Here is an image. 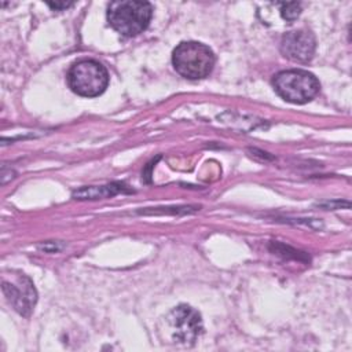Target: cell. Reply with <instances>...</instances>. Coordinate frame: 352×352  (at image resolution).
I'll list each match as a JSON object with an SVG mask.
<instances>
[{
    "mask_svg": "<svg viewBox=\"0 0 352 352\" xmlns=\"http://www.w3.org/2000/svg\"><path fill=\"white\" fill-rule=\"evenodd\" d=\"M274 88L280 98L290 103L302 104L314 99L320 88L318 78L301 69L283 70L274 77Z\"/></svg>",
    "mask_w": 352,
    "mask_h": 352,
    "instance_id": "cell-3",
    "label": "cell"
},
{
    "mask_svg": "<svg viewBox=\"0 0 352 352\" xmlns=\"http://www.w3.org/2000/svg\"><path fill=\"white\" fill-rule=\"evenodd\" d=\"M166 323L172 340L184 345H191L202 333L201 315L188 305H179L169 312Z\"/></svg>",
    "mask_w": 352,
    "mask_h": 352,
    "instance_id": "cell-5",
    "label": "cell"
},
{
    "mask_svg": "<svg viewBox=\"0 0 352 352\" xmlns=\"http://www.w3.org/2000/svg\"><path fill=\"white\" fill-rule=\"evenodd\" d=\"M67 84L77 95L95 98L106 89L109 74L102 63L94 59H81L69 69Z\"/></svg>",
    "mask_w": 352,
    "mask_h": 352,
    "instance_id": "cell-4",
    "label": "cell"
},
{
    "mask_svg": "<svg viewBox=\"0 0 352 352\" xmlns=\"http://www.w3.org/2000/svg\"><path fill=\"white\" fill-rule=\"evenodd\" d=\"M153 7L148 1L120 0L111 1L107 8V21L114 30L125 37L142 33L150 23Z\"/></svg>",
    "mask_w": 352,
    "mask_h": 352,
    "instance_id": "cell-1",
    "label": "cell"
},
{
    "mask_svg": "<svg viewBox=\"0 0 352 352\" xmlns=\"http://www.w3.org/2000/svg\"><path fill=\"white\" fill-rule=\"evenodd\" d=\"M3 293L16 312L23 316L30 315L37 300V293L29 278L22 275L16 278V282L11 283L3 280Z\"/></svg>",
    "mask_w": 352,
    "mask_h": 352,
    "instance_id": "cell-7",
    "label": "cell"
},
{
    "mask_svg": "<svg viewBox=\"0 0 352 352\" xmlns=\"http://www.w3.org/2000/svg\"><path fill=\"white\" fill-rule=\"evenodd\" d=\"M216 58L213 51L197 41L180 43L172 55L175 70L190 80H198L209 76L214 66Z\"/></svg>",
    "mask_w": 352,
    "mask_h": 352,
    "instance_id": "cell-2",
    "label": "cell"
},
{
    "mask_svg": "<svg viewBox=\"0 0 352 352\" xmlns=\"http://www.w3.org/2000/svg\"><path fill=\"white\" fill-rule=\"evenodd\" d=\"M280 15L283 19L292 22L298 18L301 14V4L297 1H289V3H280Z\"/></svg>",
    "mask_w": 352,
    "mask_h": 352,
    "instance_id": "cell-9",
    "label": "cell"
},
{
    "mask_svg": "<svg viewBox=\"0 0 352 352\" xmlns=\"http://www.w3.org/2000/svg\"><path fill=\"white\" fill-rule=\"evenodd\" d=\"M47 4H48L52 10H55V11H62V10H66V8H69V7L73 6V3H67V1H55V3L48 1Z\"/></svg>",
    "mask_w": 352,
    "mask_h": 352,
    "instance_id": "cell-10",
    "label": "cell"
},
{
    "mask_svg": "<svg viewBox=\"0 0 352 352\" xmlns=\"http://www.w3.org/2000/svg\"><path fill=\"white\" fill-rule=\"evenodd\" d=\"M316 48L315 36L309 30H293L283 34L280 41L282 54L294 62H308Z\"/></svg>",
    "mask_w": 352,
    "mask_h": 352,
    "instance_id": "cell-6",
    "label": "cell"
},
{
    "mask_svg": "<svg viewBox=\"0 0 352 352\" xmlns=\"http://www.w3.org/2000/svg\"><path fill=\"white\" fill-rule=\"evenodd\" d=\"M131 190L126 188L125 184L122 183H111L106 186H89V187H82L76 191H73V198L74 199H99V198H109L113 197L118 192H129Z\"/></svg>",
    "mask_w": 352,
    "mask_h": 352,
    "instance_id": "cell-8",
    "label": "cell"
}]
</instances>
